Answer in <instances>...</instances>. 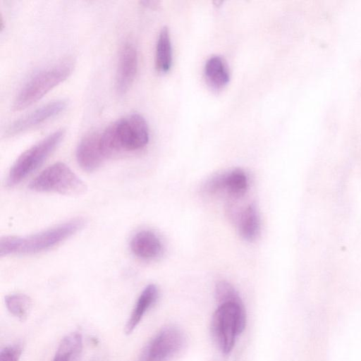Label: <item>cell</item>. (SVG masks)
<instances>
[{
    "mask_svg": "<svg viewBox=\"0 0 361 361\" xmlns=\"http://www.w3.org/2000/svg\"><path fill=\"white\" fill-rule=\"evenodd\" d=\"M85 224V219L79 217L29 236L2 237L0 240V255H30L46 251L78 233Z\"/></svg>",
    "mask_w": 361,
    "mask_h": 361,
    "instance_id": "6da1fadb",
    "label": "cell"
},
{
    "mask_svg": "<svg viewBox=\"0 0 361 361\" xmlns=\"http://www.w3.org/2000/svg\"><path fill=\"white\" fill-rule=\"evenodd\" d=\"M100 135L109 157L122 151L140 149L149 141L147 123L138 114H132L117 120L100 131Z\"/></svg>",
    "mask_w": 361,
    "mask_h": 361,
    "instance_id": "7a4b0ae2",
    "label": "cell"
},
{
    "mask_svg": "<svg viewBox=\"0 0 361 361\" xmlns=\"http://www.w3.org/2000/svg\"><path fill=\"white\" fill-rule=\"evenodd\" d=\"M246 325V313L243 302L219 304L212 319V332L220 350L224 354L231 353L237 336Z\"/></svg>",
    "mask_w": 361,
    "mask_h": 361,
    "instance_id": "3957f363",
    "label": "cell"
},
{
    "mask_svg": "<svg viewBox=\"0 0 361 361\" xmlns=\"http://www.w3.org/2000/svg\"><path fill=\"white\" fill-rule=\"evenodd\" d=\"M72 70L73 63L66 61L36 73L19 90L13 101V109L22 110L36 102L65 80Z\"/></svg>",
    "mask_w": 361,
    "mask_h": 361,
    "instance_id": "277c9868",
    "label": "cell"
},
{
    "mask_svg": "<svg viewBox=\"0 0 361 361\" xmlns=\"http://www.w3.org/2000/svg\"><path fill=\"white\" fill-rule=\"evenodd\" d=\"M37 192L78 196L86 192L87 185L66 164L55 163L38 174L29 184Z\"/></svg>",
    "mask_w": 361,
    "mask_h": 361,
    "instance_id": "5b68a950",
    "label": "cell"
},
{
    "mask_svg": "<svg viewBox=\"0 0 361 361\" xmlns=\"http://www.w3.org/2000/svg\"><path fill=\"white\" fill-rule=\"evenodd\" d=\"M64 135L63 129L56 130L23 152L12 165L6 185L15 186L37 169L60 144Z\"/></svg>",
    "mask_w": 361,
    "mask_h": 361,
    "instance_id": "8992f818",
    "label": "cell"
},
{
    "mask_svg": "<svg viewBox=\"0 0 361 361\" xmlns=\"http://www.w3.org/2000/svg\"><path fill=\"white\" fill-rule=\"evenodd\" d=\"M185 338L177 326L162 328L143 348L139 361H168L183 347Z\"/></svg>",
    "mask_w": 361,
    "mask_h": 361,
    "instance_id": "52a82bcc",
    "label": "cell"
},
{
    "mask_svg": "<svg viewBox=\"0 0 361 361\" xmlns=\"http://www.w3.org/2000/svg\"><path fill=\"white\" fill-rule=\"evenodd\" d=\"M66 107L64 100L50 102L11 123L6 135L13 136L30 130L59 114Z\"/></svg>",
    "mask_w": 361,
    "mask_h": 361,
    "instance_id": "ba28073f",
    "label": "cell"
},
{
    "mask_svg": "<svg viewBox=\"0 0 361 361\" xmlns=\"http://www.w3.org/2000/svg\"><path fill=\"white\" fill-rule=\"evenodd\" d=\"M75 154L77 161L83 170L90 172L99 167L107 159L102 145L100 131L86 135L79 142Z\"/></svg>",
    "mask_w": 361,
    "mask_h": 361,
    "instance_id": "9c48e42d",
    "label": "cell"
},
{
    "mask_svg": "<svg viewBox=\"0 0 361 361\" xmlns=\"http://www.w3.org/2000/svg\"><path fill=\"white\" fill-rule=\"evenodd\" d=\"M137 65L136 48L131 42H126L120 50L116 76V89L119 94L126 93L130 89L137 73Z\"/></svg>",
    "mask_w": 361,
    "mask_h": 361,
    "instance_id": "30bf717a",
    "label": "cell"
},
{
    "mask_svg": "<svg viewBox=\"0 0 361 361\" xmlns=\"http://www.w3.org/2000/svg\"><path fill=\"white\" fill-rule=\"evenodd\" d=\"M130 248L134 255L144 260L154 259L163 252L160 239L149 230H141L135 233L130 239Z\"/></svg>",
    "mask_w": 361,
    "mask_h": 361,
    "instance_id": "8fae6325",
    "label": "cell"
},
{
    "mask_svg": "<svg viewBox=\"0 0 361 361\" xmlns=\"http://www.w3.org/2000/svg\"><path fill=\"white\" fill-rule=\"evenodd\" d=\"M159 297V290L154 284H149L139 295L127 320L125 332L131 334L139 324L146 312L154 305Z\"/></svg>",
    "mask_w": 361,
    "mask_h": 361,
    "instance_id": "7c38bea8",
    "label": "cell"
},
{
    "mask_svg": "<svg viewBox=\"0 0 361 361\" xmlns=\"http://www.w3.org/2000/svg\"><path fill=\"white\" fill-rule=\"evenodd\" d=\"M204 73L208 83L215 89L224 87L230 79L227 64L219 56H211L206 61Z\"/></svg>",
    "mask_w": 361,
    "mask_h": 361,
    "instance_id": "4fadbf2b",
    "label": "cell"
},
{
    "mask_svg": "<svg viewBox=\"0 0 361 361\" xmlns=\"http://www.w3.org/2000/svg\"><path fill=\"white\" fill-rule=\"evenodd\" d=\"M82 351L81 334L78 332H72L61 341L53 361H80Z\"/></svg>",
    "mask_w": 361,
    "mask_h": 361,
    "instance_id": "5bb4252c",
    "label": "cell"
},
{
    "mask_svg": "<svg viewBox=\"0 0 361 361\" xmlns=\"http://www.w3.org/2000/svg\"><path fill=\"white\" fill-rule=\"evenodd\" d=\"M172 63V46L170 32L167 27L161 30L156 46L155 66L158 71L166 73Z\"/></svg>",
    "mask_w": 361,
    "mask_h": 361,
    "instance_id": "9a60e30c",
    "label": "cell"
},
{
    "mask_svg": "<svg viewBox=\"0 0 361 361\" xmlns=\"http://www.w3.org/2000/svg\"><path fill=\"white\" fill-rule=\"evenodd\" d=\"M260 231L259 212L254 204L249 205L241 214L239 221L240 235L247 241L255 240Z\"/></svg>",
    "mask_w": 361,
    "mask_h": 361,
    "instance_id": "2e32d148",
    "label": "cell"
},
{
    "mask_svg": "<svg viewBox=\"0 0 361 361\" xmlns=\"http://www.w3.org/2000/svg\"><path fill=\"white\" fill-rule=\"evenodd\" d=\"M5 303L10 313L20 321L27 319L32 306L30 298L27 295L21 293L6 295Z\"/></svg>",
    "mask_w": 361,
    "mask_h": 361,
    "instance_id": "e0dca14e",
    "label": "cell"
},
{
    "mask_svg": "<svg viewBox=\"0 0 361 361\" xmlns=\"http://www.w3.org/2000/svg\"><path fill=\"white\" fill-rule=\"evenodd\" d=\"M247 188V179L240 169H235L226 176V189L234 196L243 195Z\"/></svg>",
    "mask_w": 361,
    "mask_h": 361,
    "instance_id": "ac0fdd59",
    "label": "cell"
},
{
    "mask_svg": "<svg viewBox=\"0 0 361 361\" xmlns=\"http://www.w3.org/2000/svg\"><path fill=\"white\" fill-rule=\"evenodd\" d=\"M216 300L219 304L226 302H243L238 291L228 282L219 281L215 288Z\"/></svg>",
    "mask_w": 361,
    "mask_h": 361,
    "instance_id": "d6986e66",
    "label": "cell"
},
{
    "mask_svg": "<svg viewBox=\"0 0 361 361\" xmlns=\"http://www.w3.org/2000/svg\"><path fill=\"white\" fill-rule=\"evenodd\" d=\"M23 348L21 344L15 343L4 347L0 353V361H18Z\"/></svg>",
    "mask_w": 361,
    "mask_h": 361,
    "instance_id": "ffe728a7",
    "label": "cell"
},
{
    "mask_svg": "<svg viewBox=\"0 0 361 361\" xmlns=\"http://www.w3.org/2000/svg\"><path fill=\"white\" fill-rule=\"evenodd\" d=\"M226 174L216 176L212 178L206 185V189L211 193L226 189Z\"/></svg>",
    "mask_w": 361,
    "mask_h": 361,
    "instance_id": "44dd1931",
    "label": "cell"
},
{
    "mask_svg": "<svg viewBox=\"0 0 361 361\" xmlns=\"http://www.w3.org/2000/svg\"><path fill=\"white\" fill-rule=\"evenodd\" d=\"M158 1H142V4H144V6L147 7H155L158 4Z\"/></svg>",
    "mask_w": 361,
    "mask_h": 361,
    "instance_id": "7402d4cb",
    "label": "cell"
}]
</instances>
